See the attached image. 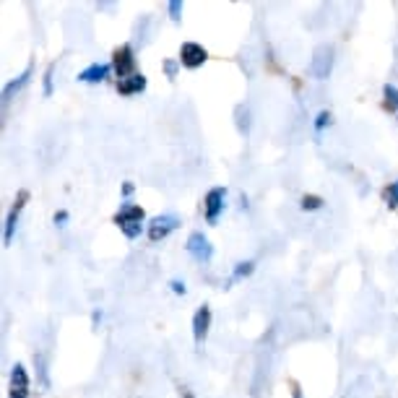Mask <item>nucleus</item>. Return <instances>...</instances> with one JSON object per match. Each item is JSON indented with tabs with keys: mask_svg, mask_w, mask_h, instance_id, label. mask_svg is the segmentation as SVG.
Instances as JSON below:
<instances>
[{
	"mask_svg": "<svg viewBox=\"0 0 398 398\" xmlns=\"http://www.w3.org/2000/svg\"><path fill=\"white\" fill-rule=\"evenodd\" d=\"M331 68H334V47L331 45H320L318 50H315L313 60H310V73L315 76V78H328L331 76Z\"/></svg>",
	"mask_w": 398,
	"mask_h": 398,
	"instance_id": "8",
	"label": "nucleus"
},
{
	"mask_svg": "<svg viewBox=\"0 0 398 398\" xmlns=\"http://www.w3.org/2000/svg\"><path fill=\"white\" fill-rule=\"evenodd\" d=\"M31 393V383H29V372L27 367L16 362L10 367V385H8V398H29Z\"/></svg>",
	"mask_w": 398,
	"mask_h": 398,
	"instance_id": "9",
	"label": "nucleus"
},
{
	"mask_svg": "<svg viewBox=\"0 0 398 398\" xmlns=\"http://www.w3.org/2000/svg\"><path fill=\"white\" fill-rule=\"evenodd\" d=\"M183 10H185V3H183V0H169V3H167V13H169V19L175 21V24H180V19H183Z\"/></svg>",
	"mask_w": 398,
	"mask_h": 398,
	"instance_id": "18",
	"label": "nucleus"
},
{
	"mask_svg": "<svg viewBox=\"0 0 398 398\" xmlns=\"http://www.w3.org/2000/svg\"><path fill=\"white\" fill-rule=\"evenodd\" d=\"M177 227H180V219H177L175 213H162V216H154V219L148 222L146 237L151 242H162V240H167Z\"/></svg>",
	"mask_w": 398,
	"mask_h": 398,
	"instance_id": "6",
	"label": "nucleus"
},
{
	"mask_svg": "<svg viewBox=\"0 0 398 398\" xmlns=\"http://www.w3.org/2000/svg\"><path fill=\"white\" fill-rule=\"evenodd\" d=\"M185 250L195 263H211L213 258V245L204 232H190V237L185 242Z\"/></svg>",
	"mask_w": 398,
	"mask_h": 398,
	"instance_id": "5",
	"label": "nucleus"
},
{
	"mask_svg": "<svg viewBox=\"0 0 398 398\" xmlns=\"http://www.w3.org/2000/svg\"><path fill=\"white\" fill-rule=\"evenodd\" d=\"M52 222H55V227H65V224L71 222V213L65 211V208H60V211H55V216H52Z\"/></svg>",
	"mask_w": 398,
	"mask_h": 398,
	"instance_id": "23",
	"label": "nucleus"
},
{
	"mask_svg": "<svg viewBox=\"0 0 398 398\" xmlns=\"http://www.w3.org/2000/svg\"><path fill=\"white\" fill-rule=\"evenodd\" d=\"M112 224H115L128 240H138L141 234L148 229L146 211H143L138 204H130V201H122L118 213L112 216Z\"/></svg>",
	"mask_w": 398,
	"mask_h": 398,
	"instance_id": "1",
	"label": "nucleus"
},
{
	"mask_svg": "<svg viewBox=\"0 0 398 398\" xmlns=\"http://www.w3.org/2000/svg\"><path fill=\"white\" fill-rule=\"evenodd\" d=\"M180 65L183 68H187V71H195V68H201V65H206V60H208V50H206L204 45H198V42H183L180 45Z\"/></svg>",
	"mask_w": 398,
	"mask_h": 398,
	"instance_id": "7",
	"label": "nucleus"
},
{
	"mask_svg": "<svg viewBox=\"0 0 398 398\" xmlns=\"http://www.w3.org/2000/svg\"><path fill=\"white\" fill-rule=\"evenodd\" d=\"M289 388H292V398H305V393H302V385H299L297 380H289Z\"/></svg>",
	"mask_w": 398,
	"mask_h": 398,
	"instance_id": "24",
	"label": "nucleus"
},
{
	"mask_svg": "<svg viewBox=\"0 0 398 398\" xmlns=\"http://www.w3.org/2000/svg\"><path fill=\"white\" fill-rule=\"evenodd\" d=\"M180 398H195L190 388H180Z\"/></svg>",
	"mask_w": 398,
	"mask_h": 398,
	"instance_id": "27",
	"label": "nucleus"
},
{
	"mask_svg": "<svg viewBox=\"0 0 398 398\" xmlns=\"http://www.w3.org/2000/svg\"><path fill=\"white\" fill-rule=\"evenodd\" d=\"M224 206H227V187L216 185L211 187L208 193L204 195V219L206 224H219V216L224 213Z\"/></svg>",
	"mask_w": 398,
	"mask_h": 398,
	"instance_id": "4",
	"label": "nucleus"
},
{
	"mask_svg": "<svg viewBox=\"0 0 398 398\" xmlns=\"http://www.w3.org/2000/svg\"><path fill=\"white\" fill-rule=\"evenodd\" d=\"M52 73H55V63H50L47 65V71H45V97H52Z\"/></svg>",
	"mask_w": 398,
	"mask_h": 398,
	"instance_id": "20",
	"label": "nucleus"
},
{
	"mask_svg": "<svg viewBox=\"0 0 398 398\" xmlns=\"http://www.w3.org/2000/svg\"><path fill=\"white\" fill-rule=\"evenodd\" d=\"M133 190H136L133 183H122V201H128L130 195H133Z\"/></svg>",
	"mask_w": 398,
	"mask_h": 398,
	"instance_id": "25",
	"label": "nucleus"
},
{
	"mask_svg": "<svg viewBox=\"0 0 398 398\" xmlns=\"http://www.w3.org/2000/svg\"><path fill=\"white\" fill-rule=\"evenodd\" d=\"M92 323H94V325L102 323V310H94V313H92Z\"/></svg>",
	"mask_w": 398,
	"mask_h": 398,
	"instance_id": "26",
	"label": "nucleus"
},
{
	"mask_svg": "<svg viewBox=\"0 0 398 398\" xmlns=\"http://www.w3.org/2000/svg\"><path fill=\"white\" fill-rule=\"evenodd\" d=\"M323 206H325V201L320 198V195H315V193H305L302 198H299V208H302V211L313 213V211H320Z\"/></svg>",
	"mask_w": 398,
	"mask_h": 398,
	"instance_id": "15",
	"label": "nucleus"
},
{
	"mask_svg": "<svg viewBox=\"0 0 398 398\" xmlns=\"http://www.w3.org/2000/svg\"><path fill=\"white\" fill-rule=\"evenodd\" d=\"M383 99H385V110H390V112H396L398 115V89L393 84H385L383 86Z\"/></svg>",
	"mask_w": 398,
	"mask_h": 398,
	"instance_id": "16",
	"label": "nucleus"
},
{
	"mask_svg": "<svg viewBox=\"0 0 398 398\" xmlns=\"http://www.w3.org/2000/svg\"><path fill=\"white\" fill-rule=\"evenodd\" d=\"M183 65H180V60H164V73H167L169 81H175L177 78V71H180Z\"/></svg>",
	"mask_w": 398,
	"mask_h": 398,
	"instance_id": "21",
	"label": "nucleus"
},
{
	"mask_svg": "<svg viewBox=\"0 0 398 398\" xmlns=\"http://www.w3.org/2000/svg\"><path fill=\"white\" fill-rule=\"evenodd\" d=\"M136 65H138V60H136V50H133V45H120L115 52H112V73L118 76V81H122V78H128V76H133V73H138Z\"/></svg>",
	"mask_w": 398,
	"mask_h": 398,
	"instance_id": "2",
	"label": "nucleus"
},
{
	"mask_svg": "<svg viewBox=\"0 0 398 398\" xmlns=\"http://www.w3.org/2000/svg\"><path fill=\"white\" fill-rule=\"evenodd\" d=\"M31 73H34V68H31V65H27V68H24V73L16 76L13 81H8V84L3 86V102H10V99H13V94H19L21 89H24V86L31 81Z\"/></svg>",
	"mask_w": 398,
	"mask_h": 398,
	"instance_id": "13",
	"label": "nucleus"
},
{
	"mask_svg": "<svg viewBox=\"0 0 398 398\" xmlns=\"http://www.w3.org/2000/svg\"><path fill=\"white\" fill-rule=\"evenodd\" d=\"M148 86V78L143 73H133L128 76V78H122V81H118V94L120 97H136V94L146 92Z\"/></svg>",
	"mask_w": 398,
	"mask_h": 398,
	"instance_id": "12",
	"label": "nucleus"
},
{
	"mask_svg": "<svg viewBox=\"0 0 398 398\" xmlns=\"http://www.w3.org/2000/svg\"><path fill=\"white\" fill-rule=\"evenodd\" d=\"M331 122H334V115H331L328 110H320L318 115H315V122H313L315 133H323L325 128H331Z\"/></svg>",
	"mask_w": 398,
	"mask_h": 398,
	"instance_id": "17",
	"label": "nucleus"
},
{
	"mask_svg": "<svg viewBox=\"0 0 398 398\" xmlns=\"http://www.w3.org/2000/svg\"><path fill=\"white\" fill-rule=\"evenodd\" d=\"M169 289H172V292H175V294H180V297H183V294H185V292H187V287H185V281H183V278H169Z\"/></svg>",
	"mask_w": 398,
	"mask_h": 398,
	"instance_id": "22",
	"label": "nucleus"
},
{
	"mask_svg": "<svg viewBox=\"0 0 398 398\" xmlns=\"http://www.w3.org/2000/svg\"><path fill=\"white\" fill-rule=\"evenodd\" d=\"M211 323H213L211 305H201L193 313V323H190V328H193V341L198 343V346L206 341V336H208V331H211Z\"/></svg>",
	"mask_w": 398,
	"mask_h": 398,
	"instance_id": "10",
	"label": "nucleus"
},
{
	"mask_svg": "<svg viewBox=\"0 0 398 398\" xmlns=\"http://www.w3.org/2000/svg\"><path fill=\"white\" fill-rule=\"evenodd\" d=\"M383 195H385V206H388V208H398V180L396 183H390Z\"/></svg>",
	"mask_w": 398,
	"mask_h": 398,
	"instance_id": "19",
	"label": "nucleus"
},
{
	"mask_svg": "<svg viewBox=\"0 0 398 398\" xmlns=\"http://www.w3.org/2000/svg\"><path fill=\"white\" fill-rule=\"evenodd\" d=\"M110 73H112V63H92L78 73V81L81 84H102V81L110 78Z\"/></svg>",
	"mask_w": 398,
	"mask_h": 398,
	"instance_id": "11",
	"label": "nucleus"
},
{
	"mask_svg": "<svg viewBox=\"0 0 398 398\" xmlns=\"http://www.w3.org/2000/svg\"><path fill=\"white\" fill-rule=\"evenodd\" d=\"M255 273V260H240V263H234V269H232V278L229 284L234 281H242V278H248Z\"/></svg>",
	"mask_w": 398,
	"mask_h": 398,
	"instance_id": "14",
	"label": "nucleus"
},
{
	"mask_svg": "<svg viewBox=\"0 0 398 398\" xmlns=\"http://www.w3.org/2000/svg\"><path fill=\"white\" fill-rule=\"evenodd\" d=\"M27 204H29V190H19L16 198H13V204H10L8 213H6V222H3V245H6V248L13 242V234H16V227H19L21 211H24V206Z\"/></svg>",
	"mask_w": 398,
	"mask_h": 398,
	"instance_id": "3",
	"label": "nucleus"
}]
</instances>
